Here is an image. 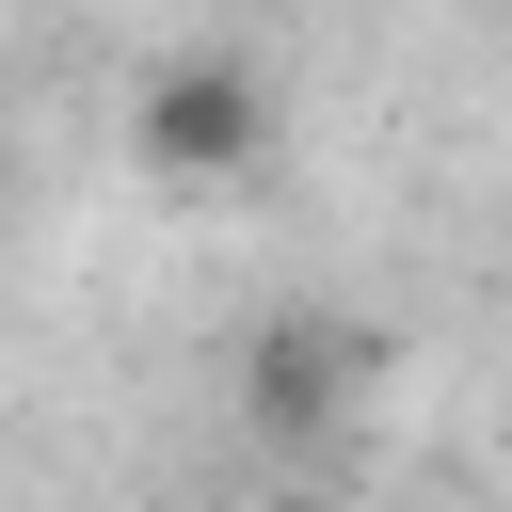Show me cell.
Masks as SVG:
<instances>
[{"mask_svg": "<svg viewBox=\"0 0 512 512\" xmlns=\"http://www.w3.org/2000/svg\"><path fill=\"white\" fill-rule=\"evenodd\" d=\"M320 368H336V336H256V352H240V400H256V416H320V400H336Z\"/></svg>", "mask_w": 512, "mask_h": 512, "instance_id": "obj_2", "label": "cell"}, {"mask_svg": "<svg viewBox=\"0 0 512 512\" xmlns=\"http://www.w3.org/2000/svg\"><path fill=\"white\" fill-rule=\"evenodd\" d=\"M128 144H144L160 176H256V160H272V80H256L240 48H176V64L128 96Z\"/></svg>", "mask_w": 512, "mask_h": 512, "instance_id": "obj_1", "label": "cell"}, {"mask_svg": "<svg viewBox=\"0 0 512 512\" xmlns=\"http://www.w3.org/2000/svg\"><path fill=\"white\" fill-rule=\"evenodd\" d=\"M256 512H336V496H256Z\"/></svg>", "mask_w": 512, "mask_h": 512, "instance_id": "obj_3", "label": "cell"}]
</instances>
